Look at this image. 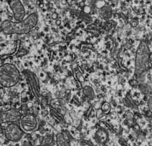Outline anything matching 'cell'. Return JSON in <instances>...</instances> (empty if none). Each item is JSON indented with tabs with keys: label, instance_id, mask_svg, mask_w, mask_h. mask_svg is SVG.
Wrapping results in <instances>:
<instances>
[{
	"label": "cell",
	"instance_id": "cell-13",
	"mask_svg": "<svg viewBox=\"0 0 152 146\" xmlns=\"http://www.w3.org/2000/svg\"><path fill=\"white\" fill-rule=\"evenodd\" d=\"M83 93L89 100H93L95 97V92L91 86H85L83 89Z\"/></svg>",
	"mask_w": 152,
	"mask_h": 146
},
{
	"label": "cell",
	"instance_id": "cell-15",
	"mask_svg": "<svg viewBox=\"0 0 152 146\" xmlns=\"http://www.w3.org/2000/svg\"><path fill=\"white\" fill-rule=\"evenodd\" d=\"M110 110H111V107H110V104L107 102H104L102 106V112L104 114H107L110 111Z\"/></svg>",
	"mask_w": 152,
	"mask_h": 146
},
{
	"label": "cell",
	"instance_id": "cell-1",
	"mask_svg": "<svg viewBox=\"0 0 152 146\" xmlns=\"http://www.w3.org/2000/svg\"><path fill=\"white\" fill-rule=\"evenodd\" d=\"M38 20V14L34 12L19 22H13L8 20L3 21L1 27L3 32L6 34H28L37 26Z\"/></svg>",
	"mask_w": 152,
	"mask_h": 146
},
{
	"label": "cell",
	"instance_id": "cell-10",
	"mask_svg": "<svg viewBox=\"0 0 152 146\" xmlns=\"http://www.w3.org/2000/svg\"><path fill=\"white\" fill-rule=\"evenodd\" d=\"M95 141L98 144H104L109 139V134L104 129H99L96 131L94 136Z\"/></svg>",
	"mask_w": 152,
	"mask_h": 146
},
{
	"label": "cell",
	"instance_id": "cell-11",
	"mask_svg": "<svg viewBox=\"0 0 152 146\" xmlns=\"http://www.w3.org/2000/svg\"><path fill=\"white\" fill-rule=\"evenodd\" d=\"M112 9L110 7L104 6L102 7L100 10V15L102 19L104 20H109L112 17Z\"/></svg>",
	"mask_w": 152,
	"mask_h": 146
},
{
	"label": "cell",
	"instance_id": "cell-14",
	"mask_svg": "<svg viewBox=\"0 0 152 146\" xmlns=\"http://www.w3.org/2000/svg\"><path fill=\"white\" fill-rule=\"evenodd\" d=\"M140 89L141 90L142 93L146 95H149L151 96V86H149L148 85H146L145 83L143 84H141L140 85Z\"/></svg>",
	"mask_w": 152,
	"mask_h": 146
},
{
	"label": "cell",
	"instance_id": "cell-16",
	"mask_svg": "<svg viewBox=\"0 0 152 146\" xmlns=\"http://www.w3.org/2000/svg\"><path fill=\"white\" fill-rule=\"evenodd\" d=\"M124 102L126 106L128 107H130V108H134V107L135 106V103L133 102V101L131 100V99L129 98H128V97H126V98L124 99Z\"/></svg>",
	"mask_w": 152,
	"mask_h": 146
},
{
	"label": "cell",
	"instance_id": "cell-9",
	"mask_svg": "<svg viewBox=\"0 0 152 146\" xmlns=\"http://www.w3.org/2000/svg\"><path fill=\"white\" fill-rule=\"evenodd\" d=\"M50 104L56 111L60 113L62 116L65 115L66 113H67V108L65 107V102L62 99L57 98L53 99Z\"/></svg>",
	"mask_w": 152,
	"mask_h": 146
},
{
	"label": "cell",
	"instance_id": "cell-18",
	"mask_svg": "<svg viewBox=\"0 0 152 146\" xmlns=\"http://www.w3.org/2000/svg\"><path fill=\"white\" fill-rule=\"evenodd\" d=\"M21 146H33V145H32V143H30V142L25 141L22 144V145Z\"/></svg>",
	"mask_w": 152,
	"mask_h": 146
},
{
	"label": "cell",
	"instance_id": "cell-3",
	"mask_svg": "<svg viewBox=\"0 0 152 146\" xmlns=\"http://www.w3.org/2000/svg\"><path fill=\"white\" fill-rule=\"evenodd\" d=\"M20 78V71L14 65L4 64L0 67V85L4 87H12Z\"/></svg>",
	"mask_w": 152,
	"mask_h": 146
},
{
	"label": "cell",
	"instance_id": "cell-19",
	"mask_svg": "<svg viewBox=\"0 0 152 146\" xmlns=\"http://www.w3.org/2000/svg\"><path fill=\"white\" fill-rule=\"evenodd\" d=\"M130 23H131V26H132V27H135L137 25V23H137L136 20H132V22Z\"/></svg>",
	"mask_w": 152,
	"mask_h": 146
},
{
	"label": "cell",
	"instance_id": "cell-7",
	"mask_svg": "<svg viewBox=\"0 0 152 146\" xmlns=\"http://www.w3.org/2000/svg\"><path fill=\"white\" fill-rule=\"evenodd\" d=\"M8 4L13 11L15 22L23 20L25 15V9L22 2L19 0H11L8 1Z\"/></svg>",
	"mask_w": 152,
	"mask_h": 146
},
{
	"label": "cell",
	"instance_id": "cell-12",
	"mask_svg": "<svg viewBox=\"0 0 152 146\" xmlns=\"http://www.w3.org/2000/svg\"><path fill=\"white\" fill-rule=\"evenodd\" d=\"M56 145L57 146H70L69 140H67L62 133L56 135Z\"/></svg>",
	"mask_w": 152,
	"mask_h": 146
},
{
	"label": "cell",
	"instance_id": "cell-5",
	"mask_svg": "<svg viewBox=\"0 0 152 146\" xmlns=\"http://www.w3.org/2000/svg\"><path fill=\"white\" fill-rule=\"evenodd\" d=\"M20 127L24 132H32L37 129L38 120L35 115L27 113L21 116L20 119Z\"/></svg>",
	"mask_w": 152,
	"mask_h": 146
},
{
	"label": "cell",
	"instance_id": "cell-4",
	"mask_svg": "<svg viewBox=\"0 0 152 146\" xmlns=\"http://www.w3.org/2000/svg\"><path fill=\"white\" fill-rule=\"evenodd\" d=\"M24 73L30 93L34 98L38 99L40 96L41 89L37 76L30 70H25Z\"/></svg>",
	"mask_w": 152,
	"mask_h": 146
},
{
	"label": "cell",
	"instance_id": "cell-6",
	"mask_svg": "<svg viewBox=\"0 0 152 146\" xmlns=\"http://www.w3.org/2000/svg\"><path fill=\"white\" fill-rule=\"evenodd\" d=\"M4 134L6 138L9 141L18 142L23 138L24 131L21 129L18 124L16 123H10L5 128Z\"/></svg>",
	"mask_w": 152,
	"mask_h": 146
},
{
	"label": "cell",
	"instance_id": "cell-8",
	"mask_svg": "<svg viewBox=\"0 0 152 146\" xmlns=\"http://www.w3.org/2000/svg\"><path fill=\"white\" fill-rule=\"evenodd\" d=\"M20 113L14 108L10 109L7 111L0 112V123H15V122L20 120Z\"/></svg>",
	"mask_w": 152,
	"mask_h": 146
},
{
	"label": "cell",
	"instance_id": "cell-20",
	"mask_svg": "<svg viewBox=\"0 0 152 146\" xmlns=\"http://www.w3.org/2000/svg\"><path fill=\"white\" fill-rule=\"evenodd\" d=\"M60 23H61V21H60V20L56 21V24H57V25H60Z\"/></svg>",
	"mask_w": 152,
	"mask_h": 146
},
{
	"label": "cell",
	"instance_id": "cell-2",
	"mask_svg": "<svg viewBox=\"0 0 152 146\" xmlns=\"http://www.w3.org/2000/svg\"><path fill=\"white\" fill-rule=\"evenodd\" d=\"M147 42L142 41L138 46L135 56V74L141 76L151 65V52Z\"/></svg>",
	"mask_w": 152,
	"mask_h": 146
},
{
	"label": "cell",
	"instance_id": "cell-17",
	"mask_svg": "<svg viewBox=\"0 0 152 146\" xmlns=\"http://www.w3.org/2000/svg\"><path fill=\"white\" fill-rule=\"evenodd\" d=\"M148 106H149V110L150 111H151V110H152V98H151V97H149V101H148Z\"/></svg>",
	"mask_w": 152,
	"mask_h": 146
}]
</instances>
